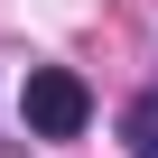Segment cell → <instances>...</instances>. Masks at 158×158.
<instances>
[{
	"label": "cell",
	"instance_id": "7a4b0ae2",
	"mask_svg": "<svg viewBox=\"0 0 158 158\" xmlns=\"http://www.w3.org/2000/svg\"><path fill=\"white\" fill-rule=\"evenodd\" d=\"M121 139H130V158H158V93H139L121 112Z\"/></svg>",
	"mask_w": 158,
	"mask_h": 158
},
{
	"label": "cell",
	"instance_id": "6da1fadb",
	"mask_svg": "<svg viewBox=\"0 0 158 158\" xmlns=\"http://www.w3.org/2000/svg\"><path fill=\"white\" fill-rule=\"evenodd\" d=\"M19 112H28V130H37V139H74V130L93 121V93H84V74L37 65V74H28V93H19Z\"/></svg>",
	"mask_w": 158,
	"mask_h": 158
}]
</instances>
